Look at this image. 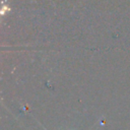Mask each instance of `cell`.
<instances>
[{
    "mask_svg": "<svg viewBox=\"0 0 130 130\" xmlns=\"http://www.w3.org/2000/svg\"><path fill=\"white\" fill-rule=\"evenodd\" d=\"M44 129H45V128H44ZM45 130H47V129H45Z\"/></svg>",
    "mask_w": 130,
    "mask_h": 130,
    "instance_id": "6da1fadb",
    "label": "cell"
}]
</instances>
